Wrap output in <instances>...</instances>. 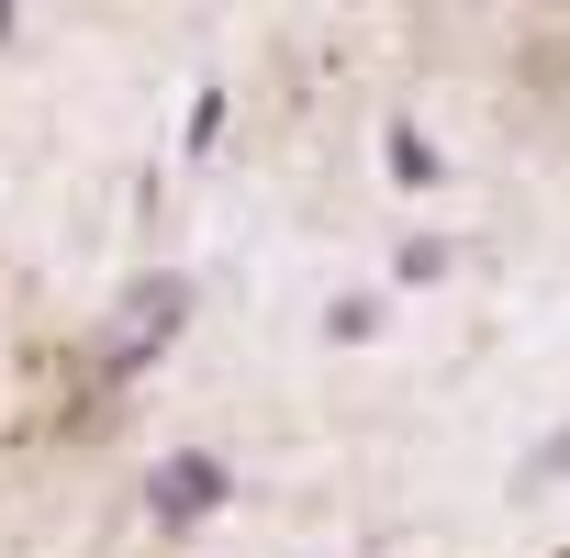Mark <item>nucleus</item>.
Returning <instances> with one entry per match:
<instances>
[{
    "mask_svg": "<svg viewBox=\"0 0 570 558\" xmlns=\"http://www.w3.org/2000/svg\"><path fill=\"white\" fill-rule=\"evenodd\" d=\"M213 491H224V469H213V458H179V469H157V514H202Z\"/></svg>",
    "mask_w": 570,
    "mask_h": 558,
    "instance_id": "nucleus-1",
    "label": "nucleus"
},
{
    "mask_svg": "<svg viewBox=\"0 0 570 558\" xmlns=\"http://www.w3.org/2000/svg\"><path fill=\"white\" fill-rule=\"evenodd\" d=\"M168 313H179V291H168V279H146V291H135V325H124V358H135V347H157V336H168Z\"/></svg>",
    "mask_w": 570,
    "mask_h": 558,
    "instance_id": "nucleus-2",
    "label": "nucleus"
}]
</instances>
